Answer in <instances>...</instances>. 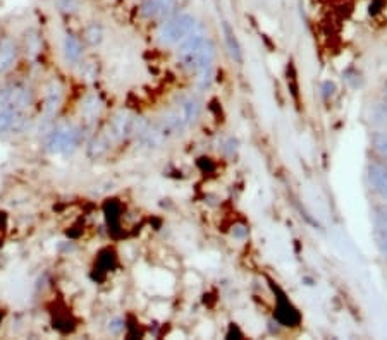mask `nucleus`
Instances as JSON below:
<instances>
[{
	"label": "nucleus",
	"instance_id": "nucleus-1",
	"mask_svg": "<svg viewBox=\"0 0 387 340\" xmlns=\"http://www.w3.org/2000/svg\"><path fill=\"white\" fill-rule=\"evenodd\" d=\"M176 55L184 69L197 74H205L214 64L217 48L207 34L193 31L186 40L177 45Z\"/></svg>",
	"mask_w": 387,
	"mask_h": 340
},
{
	"label": "nucleus",
	"instance_id": "nucleus-2",
	"mask_svg": "<svg viewBox=\"0 0 387 340\" xmlns=\"http://www.w3.org/2000/svg\"><path fill=\"white\" fill-rule=\"evenodd\" d=\"M83 143V127L74 122L54 124L45 134L47 151L54 155H73Z\"/></svg>",
	"mask_w": 387,
	"mask_h": 340
},
{
	"label": "nucleus",
	"instance_id": "nucleus-3",
	"mask_svg": "<svg viewBox=\"0 0 387 340\" xmlns=\"http://www.w3.org/2000/svg\"><path fill=\"white\" fill-rule=\"evenodd\" d=\"M193 31H197V19H195V16L193 14L181 12L160 21L155 38L162 47H177Z\"/></svg>",
	"mask_w": 387,
	"mask_h": 340
},
{
	"label": "nucleus",
	"instance_id": "nucleus-4",
	"mask_svg": "<svg viewBox=\"0 0 387 340\" xmlns=\"http://www.w3.org/2000/svg\"><path fill=\"white\" fill-rule=\"evenodd\" d=\"M0 103L19 113H25L35 105V91L30 84L21 81L9 82L0 89Z\"/></svg>",
	"mask_w": 387,
	"mask_h": 340
},
{
	"label": "nucleus",
	"instance_id": "nucleus-5",
	"mask_svg": "<svg viewBox=\"0 0 387 340\" xmlns=\"http://www.w3.org/2000/svg\"><path fill=\"white\" fill-rule=\"evenodd\" d=\"M140 119H136L135 115L128 112H119L112 117V120L109 122V133L114 137L115 141H122L129 136H135V134H143L145 131L138 127Z\"/></svg>",
	"mask_w": 387,
	"mask_h": 340
},
{
	"label": "nucleus",
	"instance_id": "nucleus-6",
	"mask_svg": "<svg viewBox=\"0 0 387 340\" xmlns=\"http://www.w3.org/2000/svg\"><path fill=\"white\" fill-rule=\"evenodd\" d=\"M21 45L11 34L0 36V76H5L18 65Z\"/></svg>",
	"mask_w": 387,
	"mask_h": 340
},
{
	"label": "nucleus",
	"instance_id": "nucleus-7",
	"mask_svg": "<svg viewBox=\"0 0 387 340\" xmlns=\"http://www.w3.org/2000/svg\"><path fill=\"white\" fill-rule=\"evenodd\" d=\"M85 54V41L83 38L78 36L73 31H66L63 34V41H60V55L66 65L69 67H78L83 62Z\"/></svg>",
	"mask_w": 387,
	"mask_h": 340
},
{
	"label": "nucleus",
	"instance_id": "nucleus-8",
	"mask_svg": "<svg viewBox=\"0 0 387 340\" xmlns=\"http://www.w3.org/2000/svg\"><path fill=\"white\" fill-rule=\"evenodd\" d=\"M64 96H66V88H64L63 81L57 78L50 79L43 88V109L49 117H54L60 110L64 103Z\"/></svg>",
	"mask_w": 387,
	"mask_h": 340
},
{
	"label": "nucleus",
	"instance_id": "nucleus-9",
	"mask_svg": "<svg viewBox=\"0 0 387 340\" xmlns=\"http://www.w3.org/2000/svg\"><path fill=\"white\" fill-rule=\"evenodd\" d=\"M177 0H142L140 16L146 21H162L173 14Z\"/></svg>",
	"mask_w": 387,
	"mask_h": 340
},
{
	"label": "nucleus",
	"instance_id": "nucleus-10",
	"mask_svg": "<svg viewBox=\"0 0 387 340\" xmlns=\"http://www.w3.org/2000/svg\"><path fill=\"white\" fill-rule=\"evenodd\" d=\"M274 318L283 326H296L301 319L298 309L291 304V301L286 297V294H283L279 288H277V306L276 311H274Z\"/></svg>",
	"mask_w": 387,
	"mask_h": 340
},
{
	"label": "nucleus",
	"instance_id": "nucleus-11",
	"mask_svg": "<svg viewBox=\"0 0 387 340\" xmlns=\"http://www.w3.org/2000/svg\"><path fill=\"white\" fill-rule=\"evenodd\" d=\"M366 177H368L370 185H372L373 191L380 196L384 203L387 206V167L380 161H372L368 165V170H366Z\"/></svg>",
	"mask_w": 387,
	"mask_h": 340
},
{
	"label": "nucleus",
	"instance_id": "nucleus-12",
	"mask_svg": "<svg viewBox=\"0 0 387 340\" xmlns=\"http://www.w3.org/2000/svg\"><path fill=\"white\" fill-rule=\"evenodd\" d=\"M375 242L384 254H387V208L377 209L375 229H373Z\"/></svg>",
	"mask_w": 387,
	"mask_h": 340
},
{
	"label": "nucleus",
	"instance_id": "nucleus-13",
	"mask_svg": "<svg viewBox=\"0 0 387 340\" xmlns=\"http://www.w3.org/2000/svg\"><path fill=\"white\" fill-rule=\"evenodd\" d=\"M102 112V100L100 96L95 95V93H90V95L85 96L81 100L80 105V113L85 120H95Z\"/></svg>",
	"mask_w": 387,
	"mask_h": 340
},
{
	"label": "nucleus",
	"instance_id": "nucleus-14",
	"mask_svg": "<svg viewBox=\"0 0 387 340\" xmlns=\"http://www.w3.org/2000/svg\"><path fill=\"white\" fill-rule=\"evenodd\" d=\"M104 38H105V31H104V26H102L100 23H97V21H91V23H88L87 26H85L83 41L87 45H90V47H100L102 41H104Z\"/></svg>",
	"mask_w": 387,
	"mask_h": 340
},
{
	"label": "nucleus",
	"instance_id": "nucleus-15",
	"mask_svg": "<svg viewBox=\"0 0 387 340\" xmlns=\"http://www.w3.org/2000/svg\"><path fill=\"white\" fill-rule=\"evenodd\" d=\"M179 113L181 117L184 119V122H186V126H190V124H193L195 120L200 117V112H201V106H200V102H198L197 98H193V96H190V98H186L184 102H181L179 105Z\"/></svg>",
	"mask_w": 387,
	"mask_h": 340
},
{
	"label": "nucleus",
	"instance_id": "nucleus-16",
	"mask_svg": "<svg viewBox=\"0 0 387 340\" xmlns=\"http://www.w3.org/2000/svg\"><path fill=\"white\" fill-rule=\"evenodd\" d=\"M224 38H225V43H228L231 57L234 58L236 62H241V47H239L238 38H236L234 31L231 30V26H229L228 23H224Z\"/></svg>",
	"mask_w": 387,
	"mask_h": 340
},
{
	"label": "nucleus",
	"instance_id": "nucleus-17",
	"mask_svg": "<svg viewBox=\"0 0 387 340\" xmlns=\"http://www.w3.org/2000/svg\"><path fill=\"white\" fill-rule=\"evenodd\" d=\"M372 148L379 153V157H382L384 160H387V133L386 131H375L372 134Z\"/></svg>",
	"mask_w": 387,
	"mask_h": 340
},
{
	"label": "nucleus",
	"instance_id": "nucleus-18",
	"mask_svg": "<svg viewBox=\"0 0 387 340\" xmlns=\"http://www.w3.org/2000/svg\"><path fill=\"white\" fill-rule=\"evenodd\" d=\"M54 5L59 12L66 14V16H74L80 12L81 0H54Z\"/></svg>",
	"mask_w": 387,
	"mask_h": 340
},
{
	"label": "nucleus",
	"instance_id": "nucleus-19",
	"mask_svg": "<svg viewBox=\"0 0 387 340\" xmlns=\"http://www.w3.org/2000/svg\"><path fill=\"white\" fill-rule=\"evenodd\" d=\"M26 52L30 54H38L42 50V36L36 31H30V34H26Z\"/></svg>",
	"mask_w": 387,
	"mask_h": 340
},
{
	"label": "nucleus",
	"instance_id": "nucleus-20",
	"mask_svg": "<svg viewBox=\"0 0 387 340\" xmlns=\"http://www.w3.org/2000/svg\"><path fill=\"white\" fill-rule=\"evenodd\" d=\"M372 115L375 122L382 124V126L387 127V103H380V105H377L375 109H373Z\"/></svg>",
	"mask_w": 387,
	"mask_h": 340
},
{
	"label": "nucleus",
	"instance_id": "nucleus-21",
	"mask_svg": "<svg viewBox=\"0 0 387 340\" xmlns=\"http://www.w3.org/2000/svg\"><path fill=\"white\" fill-rule=\"evenodd\" d=\"M231 234H232V237H234V239L245 240L246 237H248L250 230H248V227L243 225V223H236V225L232 227V232Z\"/></svg>",
	"mask_w": 387,
	"mask_h": 340
},
{
	"label": "nucleus",
	"instance_id": "nucleus-22",
	"mask_svg": "<svg viewBox=\"0 0 387 340\" xmlns=\"http://www.w3.org/2000/svg\"><path fill=\"white\" fill-rule=\"evenodd\" d=\"M122 330H124V321H122L121 318H112L111 321H109V332H111L112 335H119Z\"/></svg>",
	"mask_w": 387,
	"mask_h": 340
},
{
	"label": "nucleus",
	"instance_id": "nucleus-23",
	"mask_svg": "<svg viewBox=\"0 0 387 340\" xmlns=\"http://www.w3.org/2000/svg\"><path fill=\"white\" fill-rule=\"evenodd\" d=\"M322 89H324V95L325 96H329V95H334V91H335V86H334V82H324V86H322Z\"/></svg>",
	"mask_w": 387,
	"mask_h": 340
},
{
	"label": "nucleus",
	"instance_id": "nucleus-24",
	"mask_svg": "<svg viewBox=\"0 0 387 340\" xmlns=\"http://www.w3.org/2000/svg\"><path fill=\"white\" fill-rule=\"evenodd\" d=\"M384 95H386V98H387V82H386V88H384Z\"/></svg>",
	"mask_w": 387,
	"mask_h": 340
}]
</instances>
